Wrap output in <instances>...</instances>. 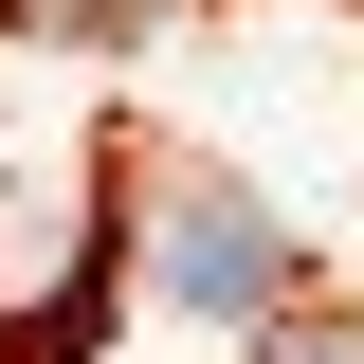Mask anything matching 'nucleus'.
<instances>
[{
	"label": "nucleus",
	"mask_w": 364,
	"mask_h": 364,
	"mask_svg": "<svg viewBox=\"0 0 364 364\" xmlns=\"http://www.w3.org/2000/svg\"><path fill=\"white\" fill-rule=\"evenodd\" d=\"M146 291H164L182 328H255L273 291H291V237L255 219V200H237V182H146Z\"/></svg>",
	"instance_id": "nucleus-1"
},
{
	"label": "nucleus",
	"mask_w": 364,
	"mask_h": 364,
	"mask_svg": "<svg viewBox=\"0 0 364 364\" xmlns=\"http://www.w3.org/2000/svg\"><path fill=\"white\" fill-rule=\"evenodd\" d=\"M255 364H364V310H310V291H273V310H255Z\"/></svg>",
	"instance_id": "nucleus-2"
}]
</instances>
